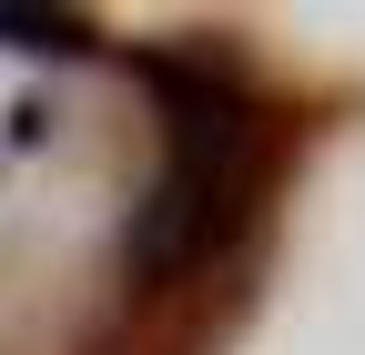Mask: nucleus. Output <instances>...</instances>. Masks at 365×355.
Segmentation results:
<instances>
[{"instance_id":"1","label":"nucleus","mask_w":365,"mask_h":355,"mask_svg":"<svg viewBox=\"0 0 365 355\" xmlns=\"http://www.w3.org/2000/svg\"><path fill=\"white\" fill-rule=\"evenodd\" d=\"M163 92L173 153L153 173V193L122 224V284L132 294H173L234 244V224L264 193V112L223 61H143Z\"/></svg>"},{"instance_id":"2","label":"nucleus","mask_w":365,"mask_h":355,"mask_svg":"<svg viewBox=\"0 0 365 355\" xmlns=\"http://www.w3.org/2000/svg\"><path fill=\"white\" fill-rule=\"evenodd\" d=\"M0 51H61V61H81L91 31L71 11H0Z\"/></svg>"}]
</instances>
